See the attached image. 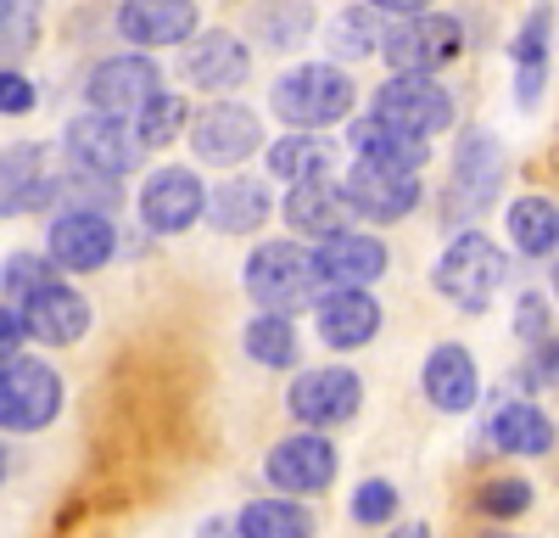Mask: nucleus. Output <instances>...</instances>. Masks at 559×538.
Instances as JSON below:
<instances>
[{
    "label": "nucleus",
    "mask_w": 559,
    "mask_h": 538,
    "mask_svg": "<svg viewBox=\"0 0 559 538\" xmlns=\"http://www.w3.org/2000/svg\"><path fill=\"white\" fill-rule=\"evenodd\" d=\"M353 79L331 62H302L292 73H280L269 84V107L280 124H292V129H319V124H336L353 113Z\"/></svg>",
    "instance_id": "1"
},
{
    "label": "nucleus",
    "mask_w": 559,
    "mask_h": 538,
    "mask_svg": "<svg viewBox=\"0 0 559 538\" xmlns=\"http://www.w3.org/2000/svg\"><path fill=\"white\" fill-rule=\"evenodd\" d=\"M503 276H509L503 253H498L481 231H464V236H453V242L442 247V258H437V269H431V286H437L448 303H459L464 314H487L492 297H498V286H503Z\"/></svg>",
    "instance_id": "2"
},
{
    "label": "nucleus",
    "mask_w": 559,
    "mask_h": 538,
    "mask_svg": "<svg viewBox=\"0 0 559 538\" xmlns=\"http://www.w3.org/2000/svg\"><path fill=\"white\" fill-rule=\"evenodd\" d=\"M62 416V376L28 359L23 348L0 359V426L7 432H45Z\"/></svg>",
    "instance_id": "3"
},
{
    "label": "nucleus",
    "mask_w": 559,
    "mask_h": 538,
    "mask_svg": "<svg viewBox=\"0 0 559 538\" xmlns=\"http://www.w3.org/2000/svg\"><path fill=\"white\" fill-rule=\"evenodd\" d=\"M503 191V141L492 129H464L448 179V219H481Z\"/></svg>",
    "instance_id": "4"
},
{
    "label": "nucleus",
    "mask_w": 559,
    "mask_h": 538,
    "mask_svg": "<svg viewBox=\"0 0 559 538\" xmlns=\"http://www.w3.org/2000/svg\"><path fill=\"white\" fill-rule=\"evenodd\" d=\"M376 51L397 68V73H437L448 62H459L464 51V28L459 17H437V12H403L392 28H381Z\"/></svg>",
    "instance_id": "5"
},
{
    "label": "nucleus",
    "mask_w": 559,
    "mask_h": 538,
    "mask_svg": "<svg viewBox=\"0 0 559 538\" xmlns=\"http://www.w3.org/2000/svg\"><path fill=\"white\" fill-rule=\"evenodd\" d=\"M336 191H342L347 213L376 219V224H397V219H408L414 202H419V168L381 163V157H358Z\"/></svg>",
    "instance_id": "6"
},
{
    "label": "nucleus",
    "mask_w": 559,
    "mask_h": 538,
    "mask_svg": "<svg viewBox=\"0 0 559 538\" xmlns=\"http://www.w3.org/2000/svg\"><path fill=\"white\" fill-rule=\"evenodd\" d=\"M313 264L297 242H263L252 258H247V292L252 303L274 308V314H297L313 303Z\"/></svg>",
    "instance_id": "7"
},
{
    "label": "nucleus",
    "mask_w": 559,
    "mask_h": 538,
    "mask_svg": "<svg viewBox=\"0 0 559 538\" xmlns=\"http://www.w3.org/2000/svg\"><path fill=\"white\" fill-rule=\"evenodd\" d=\"M376 118L419 134V141H431V134L453 129V96L431 79V73H392L381 90H376Z\"/></svg>",
    "instance_id": "8"
},
{
    "label": "nucleus",
    "mask_w": 559,
    "mask_h": 538,
    "mask_svg": "<svg viewBox=\"0 0 559 538\" xmlns=\"http://www.w3.org/2000/svg\"><path fill=\"white\" fill-rule=\"evenodd\" d=\"M68 157L73 168L84 174H102V179H118L134 168L140 147H134V134L123 124V113H102V107H90L84 118L68 124Z\"/></svg>",
    "instance_id": "9"
},
{
    "label": "nucleus",
    "mask_w": 559,
    "mask_h": 538,
    "mask_svg": "<svg viewBox=\"0 0 559 538\" xmlns=\"http://www.w3.org/2000/svg\"><path fill=\"white\" fill-rule=\"evenodd\" d=\"M336 466H342L336 443L313 426V432H297V437H280L263 460V477L280 493H324L336 482Z\"/></svg>",
    "instance_id": "10"
},
{
    "label": "nucleus",
    "mask_w": 559,
    "mask_h": 538,
    "mask_svg": "<svg viewBox=\"0 0 559 538\" xmlns=\"http://www.w3.org/2000/svg\"><path fill=\"white\" fill-rule=\"evenodd\" d=\"M358 404H364V382L342 365H319V371H302L286 393V410L302 421V426H319V432H331L342 421L358 416Z\"/></svg>",
    "instance_id": "11"
},
{
    "label": "nucleus",
    "mask_w": 559,
    "mask_h": 538,
    "mask_svg": "<svg viewBox=\"0 0 559 538\" xmlns=\"http://www.w3.org/2000/svg\"><path fill=\"white\" fill-rule=\"evenodd\" d=\"M386 242L381 236H364V231H331L319 236V253H308L313 264V281L319 286H376L386 276Z\"/></svg>",
    "instance_id": "12"
},
{
    "label": "nucleus",
    "mask_w": 559,
    "mask_h": 538,
    "mask_svg": "<svg viewBox=\"0 0 559 538\" xmlns=\"http://www.w3.org/2000/svg\"><path fill=\"white\" fill-rule=\"evenodd\" d=\"M185 129H191V152L202 163H218V168H236L241 157H252L263 147V124L258 113L236 107V102H218L197 118H185Z\"/></svg>",
    "instance_id": "13"
},
{
    "label": "nucleus",
    "mask_w": 559,
    "mask_h": 538,
    "mask_svg": "<svg viewBox=\"0 0 559 538\" xmlns=\"http://www.w3.org/2000/svg\"><path fill=\"white\" fill-rule=\"evenodd\" d=\"M207 186L191 168H157L146 186H140V224L152 236H185L202 219Z\"/></svg>",
    "instance_id": "14"
},
{
    "label": "nucleus",
    "mask_w": 559,
    "mask_h": 538,
    "mask_svg": "<svg viewBox=\"0 0 559 538\" xmlns=\"http://www.w3.org/2000/svg\"><path fill=\"white\" fill-rule=\"evenodd\" d=\"M118 253V231L107 208H68L51 219V264L57 269H102Z\"/></svg>",
    "instance_id": "15"
},
{
    "label": "nucleus",
    "mask_w": 559,
    "mask_h": 538,
    "mask_svg": "<svg viewBox=\"0 0 559 538\" xmlns=\"http://www.w3.org/2000/svg\"><path fill=\"white\" fill-rule=\"evenodd\" d=\"M62 202V174L51 168V147H12L0 157V213H39Z\"/></svg>",
    "instance_id": "16"
},
{
    "label": "nucleus",
    "mask_w": 559,
    "mask_h": 538,
    "mask_svg": "<svg viewBox=\"0 0 559 538\" xmlns=\"http://www.w3.org/2000/svg\"><path fill=\"white\" fill-rule=\"evenodd\" d=\"M17 314H23V331L34 342H45V348H73L90 331V303L73 286H62V281H45V286L23 292Z\"/></svg>",
    "instance_id": "17"
},
{
    "label": "nucleus",
    "mask_w": 559,
    "mask_h": 538,
    "mask_svg": "<svg viewBox=\"0 0 559 538\" xmlns=\"http://www.w3.org/2000/svg\"><path fill=\"white\" fill-rule=\"evenodd\" d=\"M197 0H123L118 7V34L140 51H157V45H185L197 34Z\"/></svg>",
    "instance_id": "18"
},
{
    "label": "nucleus",
    "mask_w": 559,
    "mask_h": 538,
    "mask_svg": "<svg viewBox=\"0 0 559 538\" xmlns=\"http://www.w3.org/2000/svg\"><path fill=\"white\" fill-rule=\"evenodd\" d=\"M319 337L324 348H364L381 337V303L369 297V286H331V297H319Z\"/></svg>",
    "instance_id": "19"
},
{
    "label": "nucleus",
    "mask_w": 559,
    "mask_h": 538,
    "mask_svg": "<svg viewBox=\"0 0 559 538\" xmlns=\"http://www.w3.org/2000/svg\"><path fill=\"white\" fill-rule=\"evenodd\" d=\"M157 90H163V68L152 57H107L96 73H90L84 96L102 113H134L146 96H157Z\"/></svg>",
    "instance_id": "20"
},
{
    "label": "nucleus",
    "mask_w": 559,
    "mask_h": 538,
    "mask_svg": "<svg viewBox=\"0 0 559 538\" xmlns=\"http://www.w3.org/2000/svg\"><path fill=\"white\" fill-rule=\"evenodd\" d=\"M179 73H185V84H197V90H241L247 73H252V51H247V39L213 28V34H202L191 51H185Z\"/></svg>",
    "instance_id": "21"
},
{
    "label": "nucleus",
    "mask_w": 559,
    "mask_h": 538,
    "mask_svg": "<svg viewBox=\"0 0 559 538\" xmlns=\"http://www.w3.org/2000/svg\"><path fill=\"white\" fill-rule=\"evenodd\" d=\"M419 387H426V398L437 404L442 416H464V410H476V398H481V371H476L471 348H459V342L431 348L426 371H419Z\"/></svg>",
    "instance_id": "22"
},
{
    "label": "nucleus",
    "mask_w": 559,
    "mask_h": 538,
    "mask_svg": "<svg viewBox=\"0 0 559 538\" xmlns=\"http://www.w3.org/2000/svg\"><path fill=\"white\" fill-rule=\"evenodd\" d=\"M269 186L263 179H252V174H229L218 191H207V202H202V213L218 224L224 236H252L258 224L269 219Z\"/></svg>",
    "instance_id": "23"
},
{
    "label": "nucleus",
    "mask_w": 559,
    "mask_h": 538,
    "mask_svg": "<svg viewBox=\"0 0 559 538\" xmlns=\"http://www.w3.org/2000/svg\"><path fill=\"white\" fill-rule=\"evenodd\" d=\"M286 224L297 236H331V231H342V219H347V202H342V191L331 186V179H292V191H286Z\"/></svg>",
    "instance_id": "24"
},
{
    "label": "nucleus",
    "mask_w": 559,
    "mask_h": 538,
    "mask_svg": "<svg viewBox=\"0 0 559 538\" xmlns=\"http://www.w3.org/2000/svg\"><path fill=\"white\" fill-rule=\"evenodd\" d=\"M487 437L503 455H548L554 448V421L537 410L532 398H515V404H498L492 421H487Z\"/></svg>",
    "instance_id": "25"
},
{
    "label": "nucleus",
    "mask_w": 559,
    "mask_h": 538,
    "mask_svg": "<svg viewBox=\"0 0 559 538\" xmlns=\"http://www.w3.org/2000/svg\"><path fill=\"white\" fill-rule=\"evenodd\" d=\"M347 147L358 157H381V163H403V168H426V157H431V141H419V134H408V129H397L376 113L347 129Z\"/></svg>",
    "instance_id": "26"
},
{
    "label": "nucleus",
    "mask_w": 559,
    "mask_h": 538,
    "mask_svg": "<svg viewBox=\"0 0 559 538\" xmlns=\"http://www.w3.org/2000/svg\"><path fill=\"white\" fill-rule=\"evenodd\" d=\"M336 168V152L331 141H319V134L297 129V134H280V141L269 147V174L274 179H319V174H331Z\"/></svg>",
    "instance_id": "27"
},
{
    "label": "nucleus",
    "mask_w": 559,
    "mask_h": 538,
    "mask_svg": "<svg viewBox=\"0 0 559 538\" xmlns=\"http://www.w3.org/2000/svg\"><path fill=\"white\" fill-rule=\"evenodd\" d=\"M509 236H515V247L532 253V258H554V247H559V208H554V197L509 202Z\"/></svg>",
    "instance_id": "28"
},
{
    "label": "nucleus",
    "mask_w": 559,
    "mask_h": 538,
    "mask_svg": "<svg viewBox=\"0 0 559 538\" xmlns=\"http://www.w3.org/2000/svg\"><path fill=\"white\" fill-rule=\"evenodd\" d=\"M241 348L258 359L263 371H292V365H297V353H302V348H297V326H292V314H274V308H269V314H258V320L241 331Z\"/></svg>",
    "instance_id": "29"
},
{
    "label": "nucleus",
    "mask_w": 559,
    "mask_h": 538,
    "mask_svg": "<svg viewBox=\"0 0 559 538\" xmlns=\"http://www.w3.org/2000/svg\"><path fill=\"white\" fill-rule=\"evenodd\" d=\"M185 118H191V107H185L179 96H146L134 107V124H129V134H134V147L140 152H163V147H174L179 141V129H185Z\"/></svg>",
    "instance_id": "30"
},
{
    "label": "nucleus",
    "mask_w": 559,
    "mask_h": 538,
    "mask_svg": "<svg viewBox=\"0 0 559 538\" xmlns=\"http://www.w3.org/2000/svg\"><path fill=\"white\" fill-rule=\"evenodd\" d=\"M381 45V17H376V7H347V12H336L331 23H324V51H336L342 62H358V57H369Z\"/></svg>",
    "instance_id": "31"
},
{
    "label": "nucleus",
    "mask_w": 559,
    "mask_h": 538,
    "mask_svg": "<svg viewBox=\"0 0 559 538\" xmlns=\"http://www.w3.org/2000/svg\"><path fill=\"white\" fill-rule=\"evenodd\" d=\"M236 533H247V538H308L313 533V516L297 500H280V493H274V500H252L241 511Z\"/></svg>",
    "instance_id": "32"
},
{
    "label": "nucleus",
    "mask_w": 559,
    "mask_h": 538,
    "mask_svg": "<svg viewBox=\"0 0 559 538\" xmlns=\"http://www.w3.org/2000/svg\"><path fill=\"white\" fill-rule=\"evenodd\" d=\"M548 34H554V17L548 12H532L521 39H515V68H521V107H537L543 96V73H548Z\"/></svg>",
    "instance_id": "33"
},
{
    "label": "nucleus",
    "mask_w": 559,
    "mask_h": 538,
    "mask_svg": "<svg viewBox=\"0 0 559 538\" xmlns=\"http://www.w3.org/2000/svg\"><path fill=\"white\" fill-rule=\"evenodd\" d=\"M313 34V12L302 0H274V7H258V39L274 45V51H297V45Z\"/></svg>",
    "instance_id": "34"
},
{
    "label": "nucleus",
    "mask_w": 559,
    "mask_h": 538,
    "mask_svg": "<svg viewBox=\"0 0 559 538\" xmlns=\"http://www.w3.org/2000/svg\"><path fill=\"white\" fill-rule=\"evenodd\" d=\"M39 39V0H0V57H23Z\"/></svg>",
    "instance_id": "35"
},
{
    "label": "nucleus",
    "mask_w": 559,
    "mask_h": 538,
    "mask_svg": "<svg viewBox=\"0 0 559 538\" xmlns=\"http://www.w3.org/2000/svg\"><path fill=\"white\" fill-rule=\"evenodd\" d=\"M476 511L481 516H526L532 511V482L526 477H498V482H487L481 493H476Z\"/></svg>",
    "instance_id": "36"
},
{
    "label": "nucleus",
    "mask_w": 559,
    "mask_h": 538,
    "mask_svg": "<svg viewBox=\"0 0 559 538\" xmlns=\"http://www.w3.org/2000/svg\"><path fill=\"white\" fill-rule=\"evenodd\" d=\"M392 516H397V488H392L386 477L358 482V493H353V522L381 527V522H392Z\"/></svg>",
    "instance_id": "37"
},
{
    "label": "nucleus",
    "mask_w": 559,
    "mask_h": 538,
    "mask_svg": "<svg viewBox=\"0 0 559 538\" xmlns=\"http://www.w3.org/2000/svg\"><path fill=\"white\" fill-rule=\"evenodd\" d=\"M45 281H57V264H45L34 253H17V258H7V269H0V286H7L12 297H23V292H34Z\"/></svg>",
    "instance_id": "38"
},
{
    "label": "nucleus",
    "mask_w": 559,
    "mask_h": 538,
    "mask_svg": "<svg viewBox=\"0 0 559 538\" xmlns=\"http://www.w3.org/2000/svg\"><path fill=\"white\" fill-rule=\"evenodd\" d=\"M0 113H7V118L34 113V84H28L17 68H0Z\"/></svg>",
    "instance_id": "39"
},
{
    "label": "nucleus",
    "mask_w": 559,
    "mask_h": 538,
    "mask_svg": "<svg viewBox=\"0 0 559 538\" xmlns=\"http://www.w3.org/2000/svg\"><path fill=\"white\" fill-rule=\"evenodd\" d=\"M515 326H521V337L526 342H537V337H548L554 331V308H548V297H521V314H515Z\"/></svg>",
    "instance_id": "40"
},
{
    "label": "nucleus",
    "mask_w": 559,
    "mask_h": 538,
    "mask_svg": "<svg viewBox=\"0 0 559 538\" xmlns=\"http://www.w3.org/2000/svg\"><path fill=\"white\" fill-rule=\"evenodd\" d=\"M23 342H28V331H23V314L0 303V359H7V353H17Z\"/></svg>",
    "instance_id": "41"
},
{
    "label": "nucleus",
    "mask_w": 559,
    "mask_h": 538,
    "mask_svg": "<svg viewBox=\"0 0 559 538\" xmlns=\"http://www.w3.org/2000/svg\"><path fill=\"white\" fill-rule=\"evenodd\" d=\"M364 7H376V12H397V17H403V12H426L431 0H364Z\"/></svg>",
    "instance_id": "42"
},
{
    "label": "nucleus",
    "mask_w": 559,
    "mask_h": 538,
    "mask_svg": "<svg viewBox=\"0 0 559 538\" xmlns=\"http://www.w3.org/2000/svg\"><path fill=\"white\" fill-rule=\"evenodd\" d=\"M0 477H7V455H0Z\"/></svg>",
    "instance_id": "43"
}]
</instances>
